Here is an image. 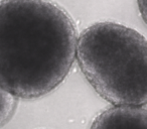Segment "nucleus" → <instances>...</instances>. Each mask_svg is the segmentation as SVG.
<instances>
[{
	"mask_svg": "<svg viewBox=\"0 0 147 129\" xmlns=\"http://www.w3.org/2000/svg\"><path fill=\"white\" fill-rule=\"evenodd\" d=\"M76 22L49 0H0V86L16 98L53 91L76 59Z\"/></svg>",
	"mask_w": 147,
	"mask_h": 129,
	"instance_id": "obj_1",
	"label": "nucleus"
},
{
	"mask_svg": "<svg viewBox=\"0 0 147 129\" xmlns=\"http://www.w3.org/2000/svg\"><path fill=\"white\" fill-rule=\"evenodd\" d=\"M76 59L90 85L114 106L147 102V43L139 31L103 21L78 34Z\"/></svg>",
	"mask_w": 147,
	"mask_h": 129,
	"instance_id": "obj_2",
	"label": "nucleus"
},
{
	"mask_svg": "<svg viewBox=\"0 0 147 129\" xmlns=\"http://www.w3.org/2000/svg\"><path fill=\"white\" fill-rule=\"evenodd\" d=\"M90 129H147L146 105L108 108L93 120Z\"/></svg>",
	"mask_w": 147,
	"mask_h": 129,
	"instance_id": "obj_3",
	"label": "nucleus"
},
{
	"mask_svg": "<svg viewBox=\"0 0 147 129\" xmlns=\"http://www.w3.org/2000/svg\"><path fill=\"white\" fill-rule=\"evenodd\" d=\"M18 105V98L0 86V126L12 119Z\"/></svg>",
	"mask_w": 147,
	"mask_h": 129,
	"instance_id": "obj_4",
	"label": "nucleus"
},
{
	"mask_svg": "<svg viewBox=\"0 0 147 129\" xmlns=\"http://www.w3.org/2000/svg\"><path fill=\"white\" fill-rule=\"evenodd\" d=\"M139 12L142 16L143 20H146V0H137Z\"/></svg>",
	"mask_w": 147,
	"mask_h": 129,
	"instance_id": "obj_5",
	"label": "nucleus"
}]
</instances>
